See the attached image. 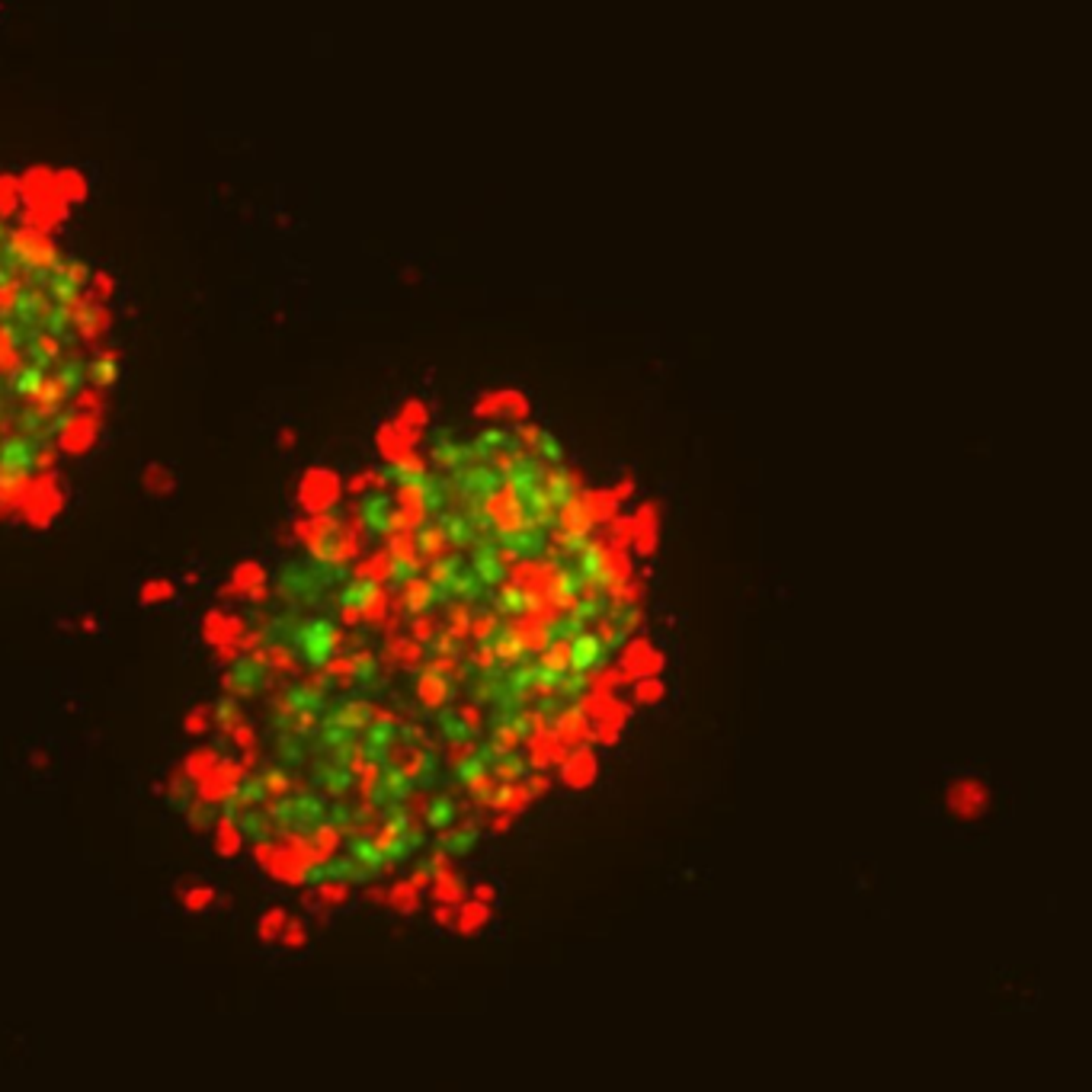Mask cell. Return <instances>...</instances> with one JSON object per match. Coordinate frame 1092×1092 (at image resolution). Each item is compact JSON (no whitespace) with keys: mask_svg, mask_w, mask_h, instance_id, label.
I'll return each instance as SVG.
<instances>
[{"mask_svg":"<svg viewBox=\"0 0 1092 1092\" xmlns=\"http://www.w3.org/2000/svg\"><path fill=\"white\" fill-rule=\"evenodd\" d=\"M336 641H340V634L330 622H308L301 632H298V651L305 657L308 663H324L330 660V653H334Z\"/></svg>","mask_w":1092,"mask_h":1092,"instance_id":"obj_1","label":"cell"},{"mask_svg":"<svg viewBox=\"0 0 1092 1092\" xmlns=\"http://www.w3.org/2000/svg\"><path fill=\"white\" fill-rule=\"evenodd\" d=\"M10 250L17 253L19 259H26L29 266H55L58 263V250L55 244L42 234V231H13V238H10Z\"/></svg>","mask_w":1092,"mask_h":1092,"instance_id":"obj_2","label":"cell"},{"mask_svg":"<svg viewBox=\"0 0 1092 1092\" xmlns=\"http://www.w3.org/2000/svg\"><path fill=\"white\" fill-rule=\"evenodd\" d=\"M529 411V401L519 391H494L474 407L480 417H522Z\"/></svg>","mask_w":1092,"mask_h":1092,"instance_id":"obj_3","label":"cell"},{"mask_svg":"<svg viewBox=\"0 0 1092 1092\" xmlns=\"http://www.w3.org/2000/svg\"><path fill=\"white\" fill-rule=\"evenodd\" d=\"M19 192H23V183H17L13 176H0V215H3V218L17 209Z\"/></svg>","mask_w":1092,"mask_h":1092,"instance_id":"obj_4","label":"cell"},{"mask_svg":"<svg viewBox=\"0 0 1092 1092\" xmlns=\"http://www.w3.org/2000/svg\"><path fill=\"white\" fill-rule=\"evenodd\" d=\"M596 657H599V644L593 638H580V644L574 647L577 667H590V663H596Z\"/></svg>","mask_w":1092,"mask_h":1092,"instance_id":"obj_5","label":"cell"},{"mask_svg":"<svg viewBox=\"0 0 1092 1092\" xmlns=\"http://www.w3.org/2000/svg\"><path fill=\"white\" fill-rule=\"evenodd\" d=\"M113 292H115V279L106 276V273H96L93 276V295L100 298V301H106V298H113Z\"/></svg>","mask_w":1092,"mask_h":1092,"instance_id":"obj_6","label":"cell"}]
</instances>
